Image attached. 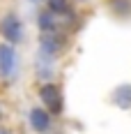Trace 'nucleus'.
Wrapping results in <instances>:
<instances>
[{
  "instance_id": "3",
  "label": "nucleus",
  "mask_w": 131,
  "mask_h": 134,
  "mask_svg": "<svg viewBox=\"0 0 131 134\" xmlns=\"http://www.w3.org/2000/svg\"><path fill=\"white\" fill-rule=\"evenodd\" d=\"M0 134H2V132H0Z\"/></svg>"
},
{
  "instance_id": "1",
  "label": "nucleus",
  "mask_w": 131,
  "mask_h": 134,
  "mask_svg": "<svg viewBox=\"0 0 131 134\" xmlns=\"http://www.w3.org/2000/svg\"><path fill=\"white\" fill-rule=\"evenodd\" d=\"M0 69H5V74H9L14 69V51L9 46H2L0 51Z\"/></svg>"
},
{
  "instance_id": "2",
  "label": "nucleus",
  "mask_w": 131,
  "mask_h": 134,
  "mask_svg": "<svg viewBox=\"0 0 131 134\" xmlns=\"http://www.w3.org/2000/svg\"><path fill=\"white\" fill-rule=\"evenodd\" d=\"M32 125H35L37 130H44V127L48 125V122H46V116L39 113V111H35V113H32Z\"/></svg>"
}]
</instances>
